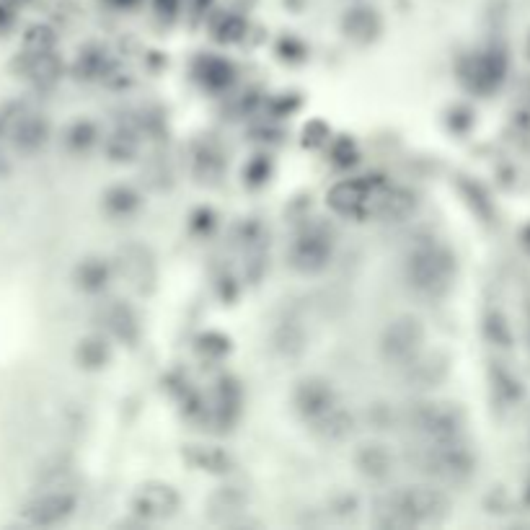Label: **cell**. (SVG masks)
I'll return each instance as SVG.
<instances>
[{
    "label": "cell",
    "instance_id": "cell-1",
    "mask_svg": "<svg viewBox=\"0 0 530 530\" xmlns=\"http://www.w3.org/2000/svg\"><path fill=\"white\" fill-rule=\"evenodd\" d=\"M375 512L383 528L443 523L450 515V499L445 492L432 487H401L378 499Z\"/></svg>",
    "mask_w": 530,
    "mask_h": 530
},
{
    "label": "cell",
    "instance_id": "cell-2",
    "mask_svg": "<svg viewBox=\"0 0 530 530\" xmlns=\"http://www.w3.org/2000/svg\"><path fill=\"white\" fill-rule=\"evenodd\" d=\"M417 471L443 484H463L471 479L476 468V458L463 437L440 440V443H419L412 456Z\"/></svg>",
    "mask_w": 530,
    "mask_h": 530
},
{
    "label": "cell",
    "instance_id": "cell-3",
    "mask_svg": "<svg viewBox=\"0 0 530 530\" xmlns=\"http://www.w3.org/2000/svg\"><path fill=\"white\" fill-rule=\"evenodd\" d=\"M456 277V256L443 244H422L406 259V280L419 295L448 293Z\"/></svg>",
    "mask_w": 530,
    "mask_h": 530
},
{
    "label": "cell",
    "instance_id": "cell-4",
    "mask_svg": "<svg viewBox=\"0 0 530 530\" xmlns=\"http://www.w3.org/2000/svg\"><path fill=\"white\" fill-rule=\"evenodd\" d=\"M404 422L419 443H440L463 437L466 414L453 401H419L406 412Z\"/></svg>",
    "mask_w": 530,
    "mask_h": 530
},
{
    "label": "cell",
    "instance_id": "cell-5",
    "mask_svg": "<svg viewBox=\"0 0 530 530\" xmlns=\"http://www.w3.org/2000/svg\"><path fill=\"white\" fill-rule=\"evenodd\" d=\"M424 344V324L417 316H396L381 334V357L393 368H409Z\"/></svg>",
    "mask_w": 530,
    "mask_h": 530
},
{
    "label": "cell",
    "instance_id": "cell-6",
    "mask_svg": "<svg viewBox=\"0 0 530 530\" xmlns=\"http://www.w3.org/2000/svg\"><path fill=\"white\" fill-rule=\"evenodd\" d=\"M386 181L360 176V179L339 181L326 194V202L337 215H357V218H373V207L378 194L383 192Z\"/></svg>",
    "mask_w": 530,
    "mask_h": 530
},
{
    "label": "cell",
    "instance_id": "cell-7",
    "mask_svg": "<svg viewBox=\"0 0 530 530\" xmlns=\"http://www.w3.org/2000/svg\"><path fill=\"white\" fill-rule=\"evenodd\" d=\"M334 254V241L321 225L306 228L290 246V267L300 275H318L324 272Z\"/></svg>",
    "mask_w": 530,
    "mask_h": 530
},
{
    "label": "cell",
    "instance_id": "cell-8",
    "mask_svg": "<svg viewBox=\"0 0 530 530\" xmlns=\"http://www.w3.org/2000/svg\"><path fill=\"white\" fill-rule=\"evenodd\" d=\"M293 404L300 419L313 430L331 412H337L342 401H339L337 391H334V386L329 381H324V378H306V381H300L298 388H295Z\"/></svg>",
    "mask_w": 530,
    "mask_h": 530
},
{
    "label": "cell",
    "instance_id": "cell-9",
    "mask_svg": "<svg viewBox=\"0 0 530 530\" xmlns=\"http://www.w3.org/2000/svg\"><path fill=\"white\" fill-rule=\"evenodd\" d=\"M181 507V497L171 484L163 481H148L138 492L132 494V512L138 518L158 523V520L174 518Z\"/></svg>",
    "mask_w": 530,
    "mask_h": 530
},
{
    "label": "cell",
    "instance_id": "cell-10",
    "mask_svg": "<svg viewBox=\"0 0 530 530\" xmlns=\"http://www.w3.org/2000/svg\"><path fill=\"white\" fill-rule=\"evenodd\" d=\"M75 499L73 492L68 489H50L42 492L24 507V518L32 525H60L70 518L75 512Z\"/></svg>",
    "mask_w": 530,
    "mask_h": 530
},
{
    "label": "cell",
    "instance_id": "cell-11",
    "mask_svg": "<svg viewBox=\"0 0 530 530\" xmlns=\"http://www.w3.org/2000/svg\"><path fill=\"white\" fill-rule=\"evenodd\" d=\"M355 466L365 479L370 481H386L391 479L393 468H396V458H393L391 448L386 443H365L357 448Z\"/></svg>",
    "mask_w": 530,
    "mask_h": 530
},
{
    "label": "cell",
    "instance_id": "cell-12",
    "mask_svg": "<svg viewBox=\"0 0 530 530\" xmlns=\"http://www.w3.org/2000/svg\"><path fill=\"white\" fill-rule=\"evenodd\" d=\"M47 138H50V122H47L42 114L32 112V109H24V114H21V119L16 122V127H13L11 132V143L16 145V150L32 156V153L44 148Z\"/></svg>",
    "mask_w": 530,
    "mask_h": 530
},
{
    "label": "cell",
    "instance_id": "cell-13",
    "mask_svg": "<svg viewBox=\"0 0 530 530\" xmlns=\"http://www.w3.org/2000/svg\"><path fill=\"white\" fill-rule=\"evenodd\" d=\"M101 321H104L106 329L112 331V337H117L119 342L132 344L138 339L140 334L138 316H135V311H132L130 306L119 303V300H112L109 306H104V311H101Z\"/></svg>",
    "mask_w": 530,
    "mask_h": 530
},
{
    "label": "cell",
    "instance_id": "cell-14",
    "mask_svg": "<svg viewBox=\"0 0 530 530\" xmlns=\"http://www.w3.org/2000/svg\"><path fill=\"white\" fill-rule=\"evenodd\" d=\"M122 272L130 280V285L135 290H150L153 280H156V267H153V259L148 256V251L140 249V246H132V249L122 251Z\"/></svg>",
    "mask_w": 530,
    "mask_h": 530
},
{
    "label": "cell",
    "instance_id": "cell-15",
    "mask_svg": "<svg viewBox=\"0 0 530 530\" xmlns=\"http://www.w3.org/2000/svg\"><path fill=\"white\" fill-rule=\"evenodd\" d=\"M238 414H241V388L236 386V381H220L210 406L212 422L231 427L238 419Z\"/></svg>",
    "mask_w": 530,
    "mask_h": 530
},
{
    "label": "cell",
    "instance_id": "cell-16",
    "mask_svg": "<svg viewBox=\"0 0 530 530\" xmlns=\"http://www.w3.org/2000/svg\"><path fill=\"white\" fill-rule=\"evenodd\" d=\"M414 205H417V200H414L412 192L396 187H383V192L378 194V200H375L373 218L401 220L414 210Z\"/></svg>",
    "mask_w": 530,
    "mask_h": 530
},
{
    "label": "cell",
    "instance_id": "cell-17",
    "mask_svg": "<svg viewBox=\"0 0 530 530\" xmlns=\"http://www.w3.org/2000/svg\"><path fill=\"white\" fill-rule=\"evenodd\" d=\"M184 461L200 471H210V474H223L231 468V456L218 445H187Z\"/></svg>",
    "mask_w": 530,
    "mask_h": 530
},
{
    "label": "cell",
    "instance_id": "cell-18",
    "mask_svg": "<svg viewBox=\"0 0 530 530\" xmlns=\"http://www.w3.org/2000/svg\"><path fill=\"white\" fill-rule=\"evenodd\" d=\"M344 32H347V37H350L352 42L368 44L381 32V21H378L375 11H370V8H355V11L347 13V19H344Z\"/></svg>",
    "mask_w": 530,
    "mask_h": 530
},
{
    "label": "cell",
    "instance_id": "cell-19",
    "mask_svg": "<svg viewBox=\"0 0 530 530\" xmlns=\"http://www.w3.org/2000/svg\"><path fill=\"white\" fill-rule=\"evenodd\" d=\"M26 73L37 86H52L63 73V63L55 52H37V55H29Z\"/></svg>",
    "mask_w": 530,
    "mask_h": 530
},
{
    "label": "cell",
    "instance_id": "cell-20",
    "mask_svg": "<svg viewBox=\"0 0 530 530\" xmlns=\"http://www.w3.org/2000/svg\"><path fill=\"white\" fill-rule=\"evenodd\" d=\"M246 510V494L238 492L236 487H225L220 489L215 497L210 499V515L212 518H233V515H241Z\"/></svg>",
    "mask_w": 530,
    "mask_h": 530
},
{
    "label": "cell",
    "instance_id": "cell-21",
    "mask_svg": "<svg viewBox=\"0 0 530 530\" xmlns=\"http://www.w3.org/2000/svg\"><path fill=\"white\" fill-rule=\"evenodd\" d=\"M313 432H316L318 437H324V440L337 443V440H342V437H347L352 432V414L347 412L344 406H339L337 412H331L324 422H318L316 427H313Z\"/></svg>",
    "mask_w": 530,
    "mask_h": 530
},
{
    "label": "cell",
    "instance_id": "cell-22",
    "mask_svg": "<svg viewBox=\"0 0 530 530\" xmlns=\"http://www.w3.org/2000/svg\"><path fill=\"white\" fill-rule=\"evenodd\" d=\"M75 280L86 293H99L101 287L106 285V280H109V267L101 259H86L75 269Z\"/></svg>",
    "mask_w": 530,
    "mask_h": 530
},
{
    "label": "cell",
    "instance_id": "cell-23",
    "mask_svg": "<svg viewBox=\"0 0 530 530\" xmlns=\"http://www.w3.org/2000/svg\"><path fill=\"white\" fill-rule=\"evenodd\" d=\"M109 360V347L101 337H88L83 339L81 347H78V362H81L83 368L94 370L101 368L104 362Z\"/></svg>",
    "mask_w": 530,
    "mask_h": 530
},
{
    "label": "cell",
    "instance_id": "cell-24",
    "mask_svg": "<svg viewBox=\"0 0 530 530\" xmlns=\"http://www.w3.org/2000/svg\"><path fill=\"white\" fill-rule=\"evenodd\" d=\"M106 153L112 161H130L138 153V138L132 130H117L106 143Z\"/></svg>",
    "mask_w": 530,
    "mask_h": 530
},
{
    "label": "cell",
    "instance_id": "cell-25",
    "mask_svg": "<svg viewBox=\"0 0 530 530\" xmlns=\"http://www.w3.org/2000/svg\"><path fill=\"white\" fill-rule=\"evenodd\" d=\"M96 138H99V132H96V127L91 125V122H86V119H83V122H75L68 130V145L75 153H86V150L94 148Z\"/></svg>",
    "mask_w": 530,
    "mask_h": 530
},
{
    "label": "cell",
    "instance_id": "cell-26",
    "mask_svg": "<svg viewBox=\"0 0 530 530\" xmlns=\"http://www.w3.org/2000/svg\"><path fill=\"white\" fill-rule=\"evenodd\" d=\"M202 83L207 88H225L231 83V65L215 60V57H207L202 63Z\"/></svg>",
    "mask_w": 530,
    "mask_h": 530
},
{
    "label": "cell",
    "instance_id": "cell-27",
    "mask_svg": "<svg viewBox=\"0 0 530 530\" xmlns=\"http://www.w3.org/2000/svg\"><path fill=\"white\" fill-rule=\"evenodd\" d=\"M24 47L29 55H37V52H52L55 50V32L50 26H32L29 32L24 34Z\"/></svg>",
    "mask_w": 530,
    "mask_h": 530
},
{
    "label": "cell",
    "instance_id": "cell-28",
    "mask_svg": "<svg viewBox=\"0 0 530 530\" xmlns=\"http://www.w3.org/2000/svg\"><path fill=\"white\" fill-rule=\"evenodd\" d=\"M104 205H106V210L112 212V215H130V212L135 210L140 202H138V194L132 192V189L117 187L106 194Z\"/></svg>",
    "mask_w": 530,
    "mask_h": 530
},
{
    "label": "cell",
    "instance_id": "cell-29",
    "mask_svg": "<svg viewBox=\"0 0 530 530\" xmlns=\"http://www.w3.org/2000/svg\"><path fill=\"white\" fill-rule=\"evenodd\" d=\"M471 86L479 88V91H487L489 86L494 83V78L499 75V70L494 68L492 57H476L474 63H471Z\"/></svg>",
    "mask_w": 530,
    "mask_h": 530
},
{
    "label": "cell",
    "instance_id": "cell-30",
    "mask_svg": "<svg viewBox=\"0 0 530 530\" xmlns=\"http://www.w3.org/2000/svg\"><path fill=\"white\" fill-rule=\"evenodd\" d=\"M78 73H81L83 78H99V75H104L106 73L104 52L99 50L83 52L81 60H78Z\"/></svg>",
    "mask_w": 530,
    "mask_h": 530
},
{
    "label": "cell",
    "instance_id": "cell-31",
    "mask_svg": "<svg viewBox=\"0 0 530 530\" xmlns=\"http://www.w3.org/2000/svg\"><path fill=\"white\" fill-rule=\"evenodd\" d=\"M200 352L202 355L223 357L228 352V339L218 337V334H207V337L200 339Z\"/></svg>",
    "mask_w": 530,
    "mask_h": 530
},
{
    "label": "cell",
    "instance_id": "cell-32",
    "mask_svg": "<svg viewBox=\"0 0 530 530\" xmlns=\"http://www.w3.org/2000/svg\"><path fill=\"white\" fill-rule=\"evenodd\" d=\"M176 3H179V0H156L158 11L166 13V16H171V13L176 11Z\"/></svg>",
    "mask_w": 530,
    "mask_h": 530
},
{
    "label": "cell",
    "instance_id": "cell-33",
    "mask_svg": "<svg viewBox=\"0 0 530 530\" xmlns=\"http://www.w3.org/2000/svg\"><path fill=\"white\" fill-rule=\"evenodd\" d=\"M114 3H117V6H122V8H130V6H135L138 0H114Z\"/></svg>",
    "mask_w": 530,
    "mask_h": 530
}]
</instances>
